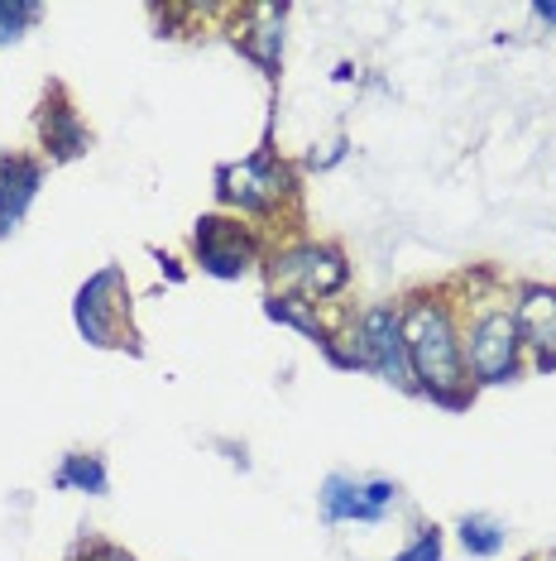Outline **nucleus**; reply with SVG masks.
<instances>
[{
	"label": "nucleus",
	"instance_id": "4468645a",
	"mask_svg": "<svg viewBox=\"0 0 556 561\" xmlns=\"http://www.w3.org/2000/svg\"><path fill=\"white\" fill-rule=\"evenodd\" d=\"M54 490H72V494H92V500H101V494H111V470L96 451H68L54 470Z\"/></svg>",
	"mask_w": 556,
	"mask_h": 561
},
{
	"label": "nucleus",
	"instance_id": "6e6552de",
	"mask_svg": "<svg viewBox=\"0 0 556 561\" xmlns=\"http://www.w3.org/2000/svg\"><path fill=\"white\" fill-rule=\"evenodd\" d=\"M322 518L332 523H384L389 508L398 504V484L394 480H360L346 470H332L317 490Z\"/></svg>",
	"mask_w": 556,
	"mask_h": 561
},
{
	"label": "nucleus",
	"instance_id": "f3484780",
	"mask_svg": "<svg viewBox=\"0 0 556 561\" xmlns=\"http://www.w3.org/2000/svg\"><path fill=\"white\" fill-rule=\"evenodd\" d=\"M441 552H447V533H441L437 523H422V528L413 533V542L403 547V552H394L389 561H441Z\"/></svg>",
	"mask_w": 556,
	"mask_h": 561
},
{
	"label": "nucleus",
	"instance_id": "1a4fd4ad",
	"mask_svg": "<svg viewBox=\"0 0 556 561\" xmlns=\"http://www.w3.org/2000/svg\"><path fill=\"white\" fill-rule=\"evenodd\" d=\"M513 322L523 336V351H533V365L542 375L556 369V288L552 284H528L513 298Z\"/></svg>",
	"mask_w": 556,
	"mask_h": 561
},
{
	"label": "nucleus",
	"instance_id": "dca6fc26",
	"mask_svg": "<svg viewBox=\"0 0 556 561\" xmlns=\"http://www.w3.org/2000/svg\"><path fill=\"white\" fill-rule=\"evenodd\" d=\"M39 20H44L39 0H0V48L20 44Z\"/></svg>",
	"mask_w": 556,
	"mask_h": 561
},
{
	"label": "nucleus",
	"instance_id": "ddd939ff",
	"mask_svg": "<svg viewBox=\"0 0 556 561\" xmlns=\"http://www.w3.org/2000/svg\"><path fill=\"white\" fill-rule=\"evenodd\" d=\"M264 317H269V322H278V327H288V331H298V336H308L317 351L336 336L332 322L322 317L317 302H308V298H288V293H264Z\"/></svg>",
	"mask_w": 556,
	"mask_h": 561
},
{
	"label": "nucleus",
	"instance_id": "6ab92c4d",
	"mask_svg": "<svg viewBox=\"0 0 556 561\" xmlns=\"http://www.w3.org/2000/svg\"><path fill=\"white\" fill-rule=\"evenodd\" d=\"M346 154H350V139H346V135H340V139H336V145H332V149H326V154H322V159H308V163H312V169H336V163H340V159H346Z\"/></svg>",
	"mask_w": 556,
	"mask_h": 561
},
{
	"label": "nucleus",
	"instance_id": "9b49d317",
	"mask_svg": "<svg viewBox=\"0 0 556 561\" xmlns=\"http://www.w3.org/2000/svg\"><path fill=\"white\" fill-rule=\"evenodd\" d=\"M283 30H288V5L264 0V5H245V24H240V34H235V48L255 62L269 82L278 78V68H283Z\"/></svg>",
	"mask_w": 556,
	"mask_h": 561
},
{
	"label": "nucleus",
	"instance_id": "0eeeda50",
	"mask_svg": "<svg viewBox=\"0 0 556 561\" xmlns=\"http://www.w3.org/2000/svg\"><path fill=\"white\" fill-rule=\"evenodd\" d=\"M193 260L201 274L211 278H225V284H235V278L255 274L264 264V245L255 236V226H245L240 216H201L193 226Z\"/></svg>",
	"mask_w": 556,
	"mask_h": 561
},
{
	"label": "nucleus",
	"instance_id": "412c9836",
	"mask_svg": "<svg viewBox=\"0 0 556 561\" xmlns=\"http://www.w3.org/2000/svg\"><path fill=\"white\" fill-rule=\"evenodd\" d=\"M154 254H159V250H154ZM159 264H163V270H169V278H173V284H183V264L173 260V254H159Z\"/></svg>",
	"mask_w": 556,
	"mask_h": 561
},
{
	"label": "nucleus",
	"instance_id": "9d476101",
	"mask_svg": "<svg viewBox=\"0 0 556 561\" xmlns=\"http://www.w3.org/2000/svg\"><path fill=\"white\" fill-rule=\"evenodd\" d=\"M39 139H44V154L48 163H72L92 149V130L86 121L78 116V106L68 101V92L54 82L44 92V106H39Z\"/></svg>",
	"mask_w": 556,
	"mask_h": 561
},
{
	"label": "nucleus",
	"instance_id": "423d86ee",
	"mask_svg": "<svg viewBox=\"0 0 556 561\" xmlns=\"http://www.w3.org/2000/svg\"><path fill=\"white\" fill-rule=\"evenodd\" d=\"M465 336V369H471L475 389H499L513 385L523 375V336H518L513 308H479L471 327H461Z\"/></svg>",
	"mask_w": 556,
	"mask_h": 561
},
{
	"label": "nucleus",
	"instance_id": "f8f14e48",
	"mask_svg": "<svg viewBox=\"0 0 556 561\" xmlns=\"http://www.w3.org/2000/svg\"><path fill=\"white\" fill-rule=\"evenodd\" d=\"M44 187V163L30 154H0V240H10L24 226L34 197Z\"/></svg>",
	"mask_w": 556,
	"mask_h": 561
},
{
	"label": "nucleus",
	"instance_id": "20e7f679",
	"mask_svg": "<svg viewBox=\"0 0 556 561\" xmlns=\"http://www.w3.org/2000/svg\"><path fill=\"white\" fill-rule=\"evenodd\" d=\"M72 322H78L82 341L96 351H135L139 355V336L130 327V284H125L120 264L96 270L72 298Z\"/></svg>",
	"mask_w": 556,
	"mask_h": 561
},
{
	"label": "nucleus",
	"instance_id": "f03ea898",
	"mask_svg": "<svg viewBox=\"0 0 556 561\" xmlns=\"http://www.w3.org/2000/svg\"><path fill=\"white\" fill-rule=\"evenodd\" d=\"M217 197L225 207L255 221H274L288 202H298V173L293 163L274 149V130H264L259 149L240 163H221L217 169Z\"/></svg>",
	"mask_w": 556,
	"mask_h": 561
},
{
	"label": "nucleus",
	"instance_id": "aec40b11",
	"mask_svg": "<svg viewBox=\"0 0 556 561\" xmlns=\"http://www.w3.org/2000/svg\"><path fill=\"white\" fill-rule=\"evenodd\" d=\"M533 20L556 24V0H533Z\"/></svg>",
	"mask_w": 556,
	"mask_h": 561
},
{
	"label": "nucleus",
	"instance_id": "7ed1b4c3",
	"mask_svg": "<svg viewBox=\"0 0 556 561\" xmlns=\"http://www.w3.org/2000/svg\"><path fill=\"white\" fill-rule=\"evenodd\" d=\"M259 270L269 278V293L308 298L317 308L350 288V260L332 240H283L278 250H264Z\"/></svg>",
	"mask_w": 556,
	"mask_h": 561
},
{
	"label": "nucleus",
	"instance_id": "4be33fe9",
	"mask_svg": "<svg viewBox=\"0 0 556 561\" xmlns=\"http://www.w3.org/2000/svg\"><path fill=\"white\" fill-rule=\"evenodd\" d=\"M537 561H556V552H552V557H537Z\"/></svg>",
	"mask_w": 556,
	"mask_h": 561
},
{
	"label": "nucleus",
	"instance_id": "a211bd4d",
	"mask_svg": "<svg viewBox=\"0 0 556 561\" xmlns=\"http://www.w3.org/2000/svg\"><path fill=\"white\" fill-rule=\"evenodd\" d=\"M72 561H135L125 547H116V542H101V538H86V542H78V552H72Z\"/></svg>",
	"mask_w": 556,
	"mask_h": 561
},
{
	"label": "nucleus",
	"instance_id": "39448f33",
	"mask_svg": "<svg viewBox=\"0 0 556 561\" xmlns=\"http://www.w3.org/2000/svg\"><path fill=\"white\" fill-rule=\"evenodd\" d=\"M346 351L356 355V369L364 375H379L384 385H394L403 393H417L413 365H408V341H403V312L398 302H370L356 322H350Z\"/></svg>",
	"mask_w": 556,
	"mask_h": 561
},
{
	"label": "nucleus",
	"instance_id": "f257e3e1",
	"mask_svg": "<svg viewBox=\"0 0 556 561\" xmlns=\"http://www.w3.org/2000/svg\"><path fill=\"white\" fill-rule=\"evenodd\" d=\"M403 312V341H408V365L417 379V393L432 399L437 408H461L475 403L471 369H465V336L441 293H408L398 302Z\"/></svg>",
	"mask_w": 556,
	"mask_h": 561
},
{
	"label": "nucleus",
	"instance_id": "2eb2a0df",
	"mask_svg": "<svg viewBox=\"0 0 556 561\" xmlns=\"http://www.w3.org/2000/svg\"><path fill=\"white\" fill-rule=\"evenodd\" d=\"M456 533H461V547H465V552L479 557V561L499 557L503 542H509V528H503L499 518H489V514H465V518L456 523Z\"/></svg>",
	"mask_w": 556,
	"mask_h": 561
}]
</instances>
